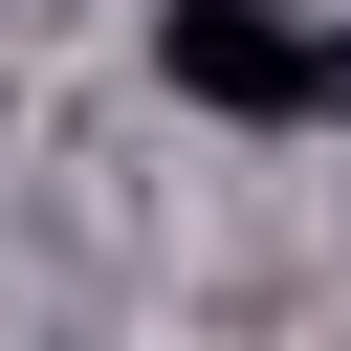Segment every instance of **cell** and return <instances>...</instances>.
Here are the masks:
<instances>
[{
  "instance_id": "1",
  "label": "cell",
  "mask_w": 351,
  "mask_h": 351,
  "mask_svg": "<svg viewBox=\"0 0 351 351\" xmlns=\"http://www.w3.org/2000/svg\"><path fill=\"white\" fill-rule=\"evenodd\" d=\"M154 66H176V110H219V132H329V110H351V44L285 22V0H154Z\"/></svg>"
}]
</instances>
